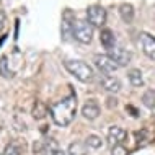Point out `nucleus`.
<instances>
[{"label": "nucleus", "mask_w": 155, "mask_h": 155, "mask_svg": "<svg viewBox=\"0 0 155 155\" xmlns=\"http://www.w3.org/2000/svg\"><path fill=\"white\" fill-rule=\"evenodd\" d=\"M49 113H51V118L57 126H61V127L69 126L77 114V96L69 95L62 98L61 101L52 103L49 106Z\"/></svg>", "instance_id": "f257e3e1"}, {"label": "nucleus", "mask_w": 155, "mask_h": 155, "mask_svg": "<svg viewBox=\"0 0 155 155\" xmlns=\"http://www.w3.org/2000/svg\"><path fill=\"white\" fill-rule=\"evenodd\" d=\"M64 65H65V69L80 82H90L95 75L93 69H91L88 64H85L83 61H65Z\"/></svg>", "instance_id": "f03ea898"}, {"label": "nucleus", "mask_w": 155, "mask_h": 155, "mask_svg": "<svg viewBox=\"0 0 155 155\" xmlns=\"http://www.w3.org/2000/svg\"><path fill=\"white\" fill-rule=\"evenodd\" d=\"M72 36L78 43H83V44H88L93 38V26L88 23V21H83V20H78L75 21L74 25V33Z\"/></svg>", "instance_id": "7ed1b4c3"}, {"label": "nucleus", "mask_w": 155, "mask_h": 155, "mask_svg": "<svg viewBox=\"0 0 155 155\" xmlns=\"http://www.w3.org/2000/svg\"><path fill=\"white\" fill-rule=\"evenodd\" d=\"M87 20H88L91 26L101 28L106 23V10L101 5H90L87 8Z\"/></svg>", "instance_id": "20e7f679"}, {"label": "nucleus", "mask_w": 155, "mask_h": 155, "mask_svg": "<svg viewBox=\"0 0 155 155\" xmlns=\"http://www.w3.org/2000/svg\"><path fill=\"white\" fill-rule=\"evenodd\" d=\"M93 62H95V65L98 67L100 72H103V74H111V72H114V70H118V67H119L108 54H96L93 57Z\"/></svg>", "instance_id": "39448f33"}, {"label": "nucleus", "mask_w": 155, "mask_h": 155, "mask_svg": "<svg viewBox=\"0 0 155 155\" xmlns=\"http://www.w3.org/2000/svg\"><path fill=\"white\" fill-rule=\"evenodd\" d=\"M74 25H75V15L70 8L64 10L62 13V26H61V35H62V39L67 41L74 33Z\"/></svg>", "instance_id": "423d86ee"}, {"label": "nucleus", "mask_w": 155, "mask_h": 155, "mask_svg": "<svg viewBox=\"0 0 155 155\" xmlns=\"http://www.w3.org/2000/svg\"><path fill=\"white\" fill-rule=\"evenodd\" d=\"M139 44L140 49L144 51V54L149 59L155 61V38L150 36L149 33H140L139 35Z\"/></svg>", "instance_id": "0eeeda50"}, {"label": "nucleus", "mask_w": 155, "mask_h": 155, "mask_svg": "<svg viewBox=\"0 0 155 155\" xmlns=\"http://www.w3.org/2000/svg\"><path fill=\"white\" fill-rule=\"evenodd\" d=\"M108 56H110L119 67L127 65L129 62H131V59H132L131 52L126 51V49H123V48H118V46H114L113 49H110V54H108Z\"/></svg>", "instance_id": "6e6552de"}, {"label": "nucleus", "mask_w": 155, "mask_h": 155, "mask_svg": "<svg viewBox=\"0 0 155 155\" xmlns=\"http://www.w3.org/2000/svg\"><path fill=\"white\" fill-rule=\"evenodd\" d=\"M100 85H101V88H104L106 91H111V93H116V91L121 90V82L119 78L113 77V75H101V78H100Z\"/></svg>", "instance_id": "1a4fd4ad"}, {"label": "nucleus", "mask_w": 155, "mask_h": 155, "mask_svg": "<svg viewBox=\"0 0 155 155\" xmlns=\"http://www.w3.org/2000/svg\"><path fill=\"white\" fill-rule=\"evenodd\" d=\"M82 114H83V118L88 119V121L96 119L100 116V106H98V103H96L95 100H88V101L82 106Z\"/></svg>", "instance_id": "9d476101"}, {"label": "nucleus", "mask_w": 155, "mask_h": 155, "mask_svg": "<svg viewBox=\"0 0 155 155\" xmlns=\"http://www.w3.org/2000/svg\"><path fill=\"white\" fill-rule=\"evenodd\" d=\"M126 137H127V132H126L123 127H119V126H111L110 131H108V140L111 142L113 147L121 144Z\"/></svg>", "instance_id": "9b49d317"}, {"label": "nucleus", "mask_w": 155, "mask_h": 155, "mask_svg": "<svg viewBox=\"0 0 155 155\" xmlns=\"http://www.w3.org/2000/svg\"><path fill=\"white\" fill-rule=\"evenodd\" d=\"M100 41H101L103 48L104 49H113L116 46V38H114V33H113L110 28H103L101 31H100Z\"/></svg>", "instance_id": "f8f14e48"}, {"label": "nucleus", "mask_w": 155, "mask_h": 155, "mask_svg": "<svg viewBox=\"0 0 155 155\" xmlns=\"http://www.w3.org/2000/svg\"><path fill=\"white\" fill-rule=\"evenodd\" d=\"M119 15L124 23H131L134 20V7L131 3H121L119 5Z\"/></svg>", "instance_id": "ddd939ff"}, {"label": "nucleus", "mask_w": 155, "mask_h": 155, "mask_svg": "<svg viewBox=\"0 0 155 155\" xmlns=\"http://www.w3.org/2000/svg\"><path fill=\"white\" fill-rule=\"evenodd\" d=\"M87 147L88 145L85 142H72L69 145V150H67V155H87Z\"/></svg>", "instance_id": "4468645a"}, {"label": "nucleus", "mask_w": 155, "mask_h": 155, "mask_svg": "<svg viewBox=\"0 0 155 155\" xmlns=\"http://www.w3.org/2000/svg\"><path fill=\"white\" fill-rule=\"evenodd\" d=\"M142 103L149 110H155V90H145L142 95Z\"/></svg>", "instance_id": "2eb2a0df"}, {"label": "nucleus", "mask_w": 155, "mask_h": 155, "mask_svg": "<svg viewBox=\"0 0 155 155\" xmlns=\"http://www.w3.org/2000/svg\"><path fill=\"white\" fill-rule=\"evenodd\" d=\"M127 77H129V82H131L134 87H140L142 83H144V78H142V72H140L139 69H132V70H129Z\"/></svg>", "instance_id": "dca6fc26"}, {"label": "nucleus", "mask_w": 155, "mask_h": 155, "mask_svg": "<svg viewBox=\"0 0 155 155\" xmlns=\"http://www.w3.org/2000/svg\"><path fill=\"white\" fill-rule=\"evenodd\" d=\"M0 75H2V77H5V78H12V77H13V72L8 69V59H7V56L0 57Z\"/></svg>", "instance_id": "f3484780"}, {"label": "nucleus", "mask_w": 155, "mask_h": 155, "mask_svg": "<svg viewBox=\"0 0 155 155\" xmlns=\"http://www.w3.org/2000/svg\"><path fill=\"white\" fill-rule=\"evenodd\" d=\"M46 113H48V110H46V106H44V104L36 103L35 110H33V116H35L36 119H43L44 116H46Z\"/></svg>", "instance_id": "a211bd4d"}, {"label": "nucleus", "mask_w": 155, "mask_h": 155, "mask_svg": "<svg viewBox=\"0 0 155 155\" xmlns=\"http://www.w3.org/2000/svg\"><path fill=\"white\" fill-rule=\"evenodd\" d=\"M2 155H21V150H20V147L15 144V142H12V144H8L5 147Z\"/></svg>", "instance_id": "6ab92c4d"}, {"label": "nucleus", "mask_w": 155, "mask_h": 155, "mask_svg": "<svg viewBox=\"0 0 155 155\" xmlns=\"http://www.w3.org/2000/svg\"><path fill=\"white\" fill-rule=\"evenodd\" d=\"M85 144L88 145V147H93V149H100L101 147V139H100L98 136H88L85 140Z\"/></svg>", "instance_id": "aec40b11"}, {"label": "nucleus", "mask_w": 155, "mask_h": 155, "mask_svg": "<svg viewBox=\"0 0 155 155\" xmlns=\"http://www.w3.org/2000/svg\"><path fill=\"white\" fill-rule=\"evenodd\" d=\"M111 155H127V149L123 144H118L111 149Z\"/></svg>", "instance_id": "412c9836"}, {"label": "nucleus", "mask_w": 155, "mask_h": 155, "mask_svg": "<svg viewBox=\"0 0 155 155\" xmlns=\"http://www.w3.org/2000/svg\"><path fill=\"white\" fill-rule=\"evenodd\" d=\"M5 23H7V15H5V12L0 8V33L3 31V28H5Z\"/></svg>", "instance_id": "4be33fe9"}, {"label": "nucleus", "mask_w": 155, "mask_h": 155, "mask_svg": "<svg viewBox=\"0 0 155 155\" xmlns=\"http://www.w3.org/2000/svg\"><path fill=\"white\" fill-rule=\"evenodd\" d=\"M116 104H118V100L116 98H108V106H116Z\"/></svg>", "instance_id": "5701e85b"}, {"label": "nucleus", "mask_w": 155, "mask_h": 155, "mask_svg": "<svg viewBox=\"0 0 155 155\" xmlns=\"http://www.w3.org/2000/svg\"><path fill=\"white\" fill-rule=\"evenodd\" d=\"M54 155H67V153L64 152V150H61V149H57V150H56V153H54Z\"/></svg>", "instance_id": "b1692460"}, {"label": "nucleus", "mask_w": 155, "mask_h": 155, "mask_svg": "<svg viewBox=\"0 0 155 155\" xmlns=\"http://www.w3.org/2000/svg\"><path fill=\"white\" fill-rule=\"evenodd\" d=\"M0 155H2V153H0Z\"/></svg>", "instance_id": "393cba45"}]
</instances>
